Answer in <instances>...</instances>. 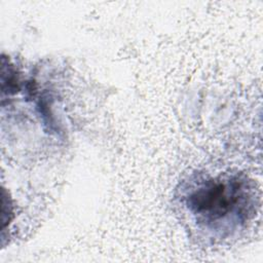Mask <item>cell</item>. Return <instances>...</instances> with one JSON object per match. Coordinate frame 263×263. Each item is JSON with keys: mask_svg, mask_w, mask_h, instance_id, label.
I'll use <instances>...</instances> for the list:
<instances>
[{"mask_svg": "<svg viewBox=\"0 0 263 263\" xmlns=\"http://www.w3.org/2000/svg\"><path fill=\"white\" fill-rule=\"evenodd\" d=\"M175 199L192 234L212 246L239 238L260 209L256 183L237 171H196L179 184Z\"/></svg>", "mask_w": 263, "mask_h": 263, "instance_id": "obj_1", "label": "cell"}]
</instances>
